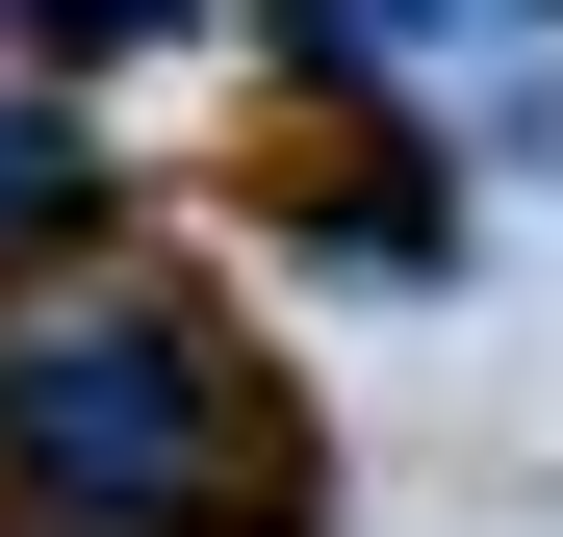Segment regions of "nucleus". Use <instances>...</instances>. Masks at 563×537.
Listing matches in <instances>:
<instances>
[{
  "mask_svg": "<svg viewBox=\"0 0 563 537\" xmlns=\"http://www.w3.org/2000/svg\"><path fill=\"white\" fill-rule=\"evenodd\" d=\"M52 231H103V103H77V77H0V282H26Z\"/></svg>",
  "mask_w": 563,
  "mask_h": 537,
  "instance_id": "nucleus-2",
  "label": "nucleus"
},
{
  "mask_svg": "<svg viewBox=\"0 0 563 537\" xmlns=\"http://www.w3.org/2000/svg\"><path fill=\"white\" fill-rule=\"evenodd\" d=\"M52 52H154V26H206V0H26Z\"/></svg>",
  "mask_w": 563,
  "mask_h": 537,
  "instance_id": "nucleus-3",
  "label": "nucleus"
},
{
  "mask_svg": "<svg viewBox=\"0 0 563 537\" xmlns=\"http://www.w3.org/2000/svg\"><path fill=\"white\" fill-rule=\"evenodd\" d=\"M0 486L26 537H256L308 512V410L231 358L179 256H77V282H0Z\"/></svg>",
  "mask_w": 563,
  "mask_h": 537,
  "instance_id": "nucleus-1",
  "label": "nucleus"
}]
</instances>
